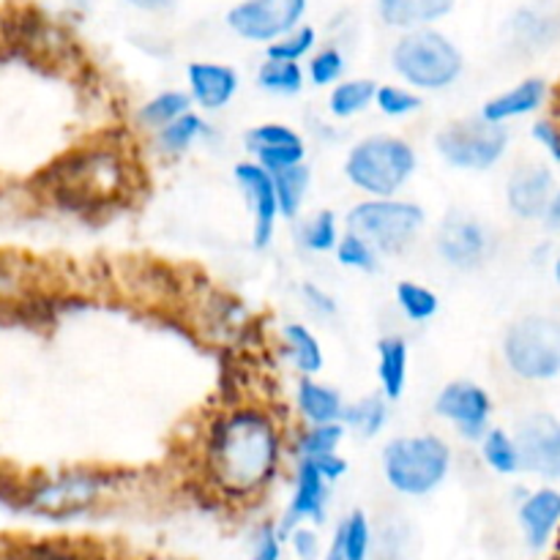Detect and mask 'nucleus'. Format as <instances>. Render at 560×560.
<instances>
[{"label":"nucleus","mask_w":560,"mask_h":560,"mask_svg":"<svg viewBox=\"0 0 560 560\" xmlns=\"http://www.w3.org/2000/svg\"><path fill=\"white\" fill-rule=\"evenodd\" d=\"M345 430H355L364 438H375L388 424V402L383 397H364L353 405H345L342 410Z\"/></svg>","instance_id":"obj_28"},{"label":"nucleus","mask_w":560,"mask_h":560,"mask_svg":"<svg viewBox=\"0 0 560 560\" xmlns=\"http://www.w3.org/2000/svg\"><path fill=\"white\" fill-rule=\"evenodd\" d=\"M410 350L402 337H386L377 345V381H381L383 399L397 402L408 386Z\"/></svg>","instance_id":"obj_22"},{"label":"nucleus","mask_w":560,"mask_h":560,"mask_svg":"<svg viewBox=\"0 0 560 560\" xmlns=\"http://www.w3.org/2000/svg\"><path fill=\"white\" fill-rule=\"evenodd\" d=\"M304 69L301 63H284V60H268L257 71V85L277 96H295L304 88Z\"/></svg>","instance_id":"obj_33"},{"label":"nucleus","mask_w":560,"mask_h":560,"mask_svg":"<svg viewBox=\"0 0 560 560\" xmlns=\"http://www.w3.org/2000/svg\"><path fill=\"white\" fill-rule=\"evenodd\" d=\"M514 443H517L520 463L525 474L539 479L560 481V419L545 410L528 413L514 427Z\"/></svg>","instance_id":"obj_11"},{"label":"nucleus","mask_w":560,"mask_h":560,"mask_svg":"<svg viewBox=\"0 0 560 560\" xmlns=\"http://www.w3.org/2000/svg\"><path fill=\"white\" fill-rule=\"evenodd\" d=\"M503 361L525 383L560 377V317L525 315L503 337Z\"/></svg>","instance_id":"obj_7"},{"label":"nucleus","mask_w":560,"mask_h":560,"mask_svg":"<svg viewBox=\"0 0 560 560\" xmlns=\"http://www.w3.org/2000/svg\"><path fill=\"white\" fill-rule=\"evenodd\" d=\"M301 299H304L306 310L315 312L317 317H334L337 315V301H334L331 293H326L323 288H317L315 282H306L301 288Z\"/></svg>","instance_id":"obj_46"},{"label":"nucleus","mask_w":560,"mask_h":560,"mask_svg":"<svg viewBox=\"0 0 560 560\" xmlns=\"http://www.w3.org/2000/svg\"><path fill=\"white\" fill-rule=\"evenodd\" d=\"M107 470L96 468H69L52 476L31 481L20 495V506L36 517L47 520H71L91 512L102 503V498L118 485Z\"/></svg>","instance_id":"obj_5"},{"label":"nucleus","mask_w":560,"mask_h":560,"mask_svg":"<svg viewBox=\"0 0 560 560\" xmlns=\"http://www.w3.org/2000/svg\"><path fill=\"white\" fill-rule=\"evenodd\" d=\"M372 539H375V534H372L366 514L350 512L334 530L326 560H370Z\"/></svg>","instance_id":"obj_23"},{"label":"nucleus","mask_w":560,"mask_h":560,"mask_svg":"<svg viewBox=\"0 0 560 560\" xmlns=\"http://www.w3.org/2000/svg\"><path fill=\"white\" fill-rule=\"evenodd\" d=\"M481 459L487 468L498 476H517L523 474V463H520L517 443H514L512 432L501 430V427H490L487 435L481 438Z\"/></svg>","instance_id":"obj_26"},{"label":"nucleus","mask_w":560,"mask_h":560,"mask_svg":"<svg viewBox=\"0 0 560 560\" xmlns=\"http://www.w3.org/2000/svg\"><path fill=\"white\" fill-rule=\"evenodd\" d=\"M233 173L241 191L246 195V202H249L252 208V222H255V228H252V241H255L257 249H266V246L271 244L279 219V202L271 173H266L257 162L235 164Z\"/></svg>","instance_id":"obj_15"},{"label":"nucleus","mask_w":560,"mask_h":560,"mask_svg":"<svg viewBox=\"0 0 560 560\" xmlns=\"http://www.w3.org/2000/svg\"><path fill=\"white\" fill-rule=\"evenodd\" d=\"M383 479L408 498L432 495L452 470V448L438 435L394 438L383 448Z\"/></svg>","instance_id":"obj_3"},{"label":"nucleus","mask_w":560,"mask_h":560,"mask_svg":"<svg viewBox=\"0 0 560 560\" xmlns=\"http://www.w3.org/2000/svg\"><path fill=\"white\" fill-rule=\"evenodd\" d=\"M492 235L479 219L454 213L438 230V255L457 271H474L490 257Z\"/></svg>","instance_id":"obj_13"},{"label":"nucleus","mask_w":560,"mask_h":560,"mask_svg":"<svg viewBox=\"0 0 560 560\" xmlns=\"http://www.w3.org/2000/svg\"><path fill=\"white\" fill-rule=\"evenodd\" d=\"M517 523L525 545L536 552L545 550L560 528V490L539 487V490L525 492L517 506Z\"/></svg>","instance_id":"obj_17"},{"label":"nucleus","mask_w":560,"mask_h":560,"mask_svg":"<svg viewBox=\"0 0 560 560\" xmlns=\"http://www.w3.org/2000/svg\"><path fill=\"white\" fill-rule=\"evenodd\" d=\"M282 427L257 405H238L208 424L202 438V476L222 501L252 503L282 468Z\"/></svg>","instance_id":"obj_1"},{"label":"nucleus","mask_w":560,"mask_h":560,"mask_svg":"<svg viewBox=\"0 0 560 560\" xmlns=\"http://www.w3.org/2000/svg\"><path fill=\"white\" fill-rule=\"evenodd\" d=\"M131 178L135 173L129 162L115 148L74 151L44 173L49 195L63 208L80 213H98L124 202L131 191Z\"/></svg>","instance_id":"obj_2"},{"label":"nucleus","mask_w":560,"mask_h":560,"mask_svg":"<svg viewBox=\"0 0 560 560\" xmlns=\"http://www.w3.org/2000/svg\"><path fill=\"white\" fill-rule=\"evenodd\" d=\"M558 191L556 173L547 164H520L506 180V206L523 222H539L550 211V202Z\"/></svg>","instance_id":"obj_14"},{"label":"nucleus","mask_w":560,"mask_h":560,"mask_svg":"<svg viewBox=\"0 0 560 560\" xmlns=\"http://www.w3.org/2000/svg\"><path fill=\"white\" fill-rule=\"evenodd\" d=\"M186 82H189V98L200 104L208 113L224 109L238 93V71L224 63H211V60H197L186 69Z\"/></svg>","instance_id":"obj_18"},{"label":"nucleus","mask_w":560,"mask_h":560,"mask_svg":"<svg viewBox=\"0 0 560 560\" xmlns=\"http://www.w3.org/2000/svg\"><path fill=\"white\" fill-rule=\"evenodd\" d=\"M392 66L410 91H446L463 74L465 58L452 38L432 27H421L397 38Z\"/></svg>","instance_id":"obj_6"},{"label":"nucleus","mask_w":560,"mask_h":560,"mask_svg":"<svg viewBox=\"0 0 560 560\" xmlns=\"http://www.w3.org/2000/svg\"><path fill=\"white\" fill-rule=\"evenodd\" d=\"M191 113V98L189 93L184 91H164L159 93V96L148 98L145 104L140 107V124L142 126H151L153 131L162 129V126L173 124L175 118H180V115Z\"/></svg>","instance_id":"obj_32"},{"label":"nucleus","mask_w":560,"mask_h":560,"mask_svg":"<svg viewBox=\"0 0 560 560\" xmlns=\"http://www.w3.org/2000/svg\"><path fill=\"white\" fill-rule=\"evenodd\" d=\"M282 342L288 355L293 359L295 370L304 377H315L317 372L323 370V364H326V355H323L317 337L310 328L301 326V323H288V326L282 328Z\"/></svg>","instance_id":"obj_25"},{"label":"nucleus","mask_w":560,"mask_h":560,"mask_svg":"<svg viewBox=\"0 0 560 560\" xmlns=\"http://www.w3.org/2000/svg\"><path fill=\"white\" fill-rule=\"evenodd\" d=\"M317 44L315 27L299 25L295 31L284 33L282 38H277L273 44H268L266 58L268 60H284V63H301L304 58H310L312 49Z\"/></svg>","instance_id":"obj_35"},{"label":"nucleus","mask_w":560,"mask_h":560,"mask_svg":"<svg viewBox=\"0 0 560 560\" xmlns=\"http://www.w3.org/2000/svg\"><path fill=\"white\" fill-rule=\"evenodd\" d=\"M348 233L359 235L375 252H399L424 230L427 213L416 202L397 197H370L345 217Z\"/></svg>","instance_id":"obj_8"},{"label":"nucleus","mask_w":560,"mask_h":560,"mask_svg":"<svg viewBox=\"0 0 560 560\" xmlns=\"http://www.w3.org/2000/svg\"><path fill=\"white\" fill-rule=\"evenodd\" d=\"M328 481L323 479L320 470L312 463L301 459L299 468H295V485H293V498H290L288 514H284L282 525H277L279 534L288 536L290 530L299 528L304 523L323 525L326 520V503H328Z\"/></svg>","instance_id":"obj_16"},{"label":"nucleus","mask_w":560,"mask_h":560,"mask_svg":"<svg viewBox=\"0 0 560 560\" xmlns=\"http://www.w3.org/2000/svg\"><path fill=\"white\" fill-rule=\"evenodd\" d=\"M435 413L452 427H457L465 441H481L490 430L492 397L479 383H446L435 399Z\"/></svg>","instance_id":"obj_12"},{"label":"nucleus","mask_w":560,"mask_h":560,"mask_svg":"<svg viewBox=\"0 0 560 560\" xmlns=\"http://www.w3.org/2000/svg\"><path fill=\"white\" fill-rule=\"evenodd\" d=\"M345 74V55L337 47H326L320 52H315L306 66V77L312 80V85H334V82H342Z\"/></svg>","instance_id":"obj_40"},{"label":"nucleus","mask_w":560,"mask_h":560,"mask_svg":"<svg viewBox=\"0 0 560 560\" xmlns=\"http://www.w3.org/2000/svg\"><path fill=\"white\" fill-rule=\"evenodd\" d=\"M301 241L310 252H334L339 241V228L337 217L331 211H320L304 224L301 230Z\"/></svg>","instance_id":"obj_36"},{"label":"nucleus","mask_w":560,"mask_h":560,"mask_svg":"<svg viewBox=\"0 0 560 560\" xmlns=\"http://www.w3.org/2000/svg\"><path fill=\"white\" fill-rule=\"evenodd\" d=\"M284 539L290 541V547H293V556L299 560H317L320 558V536H317L315 528H310V525H299V528L290 530Z\"/></svg>","instance_id":"obj_44"},{"label":"nucleus","mask_w":560,"mask_h":560,"mask_svg":"<svg viewBox=\"0 0 560 560\" xmlns=\"http://www.w3.org/2000/svg\"><path fill=\"white\" fill-rule=\"evenodd\" d=\"M530 137L539 142L541 151H545L552 162L560 164V120L556 118L536 120L534 129H530Z\"/></svg>","instance_id":"obj_45"},{"label":"nucleus","mask_w":560,"mask_h":560,"mask_svg":"<svg viewBox=\"0 0 560 560\" xmlns=\"http://www.w3.org/2000/svg\"><path fill=\"white\" fill-rule=\"evenodd\" d=\"M457 0H377V14L386 25L399 31H421L454 9Z\"/></svg>","instance_id":"obj_20"},{"label":"nucleus","mask_w":560,"mask_h":560,"mask_svg":"<svg viewBox=\"0 0 560 560\" xmlns=\"http://www.w3.org/2000/svg\"><path fill=\"white\" fill-rule=\"evenodd\" d=\"M295 408H299V416L310 427L339 424L345 402L337 388L326 386V383L315 381V377H301L299 388H295Z\"/></svg>","instance_id":"obj_21"},{"label":"nucleus","mask_w":560,"mask_h":560,"mask_svg":"<svg viewBox=\"0 0 560 560\" xmlns=\"http://www.w3.org/2000/svg\"><path fill=\"white\" fill-rule=\"evenodd\" d=\"M273 189H277V202H279V213L284 219H293L295 213L301 211L304 206V197L310 191V170L306 164H299V167L282 170V173H273Z\"/></svg>","instance_id":"obj_30"},{"label":"nucleus","mask_w":560,"mask_h":560,"mask_svg":"<svg viewBox=\"0 0 560 560\" xmlns=\"http://www.w3.org/2000/svg\"><path fill=\"white\" fill-rule=\"evenodd\" d=\"M208 135V124L197 113H186L175 118L173 124L162 126L153 135V142L162 153H184L186 148L195 145L200 137Z\"/></svg>","instance_id":"obj_29"},{"label":"nucleus","mask_w":560,"mask_h":560,"mask_svg":"<svg viewBox=\"0 0 560 560\" xmlns=\"http://www.w3.org/2000/svg\"><path fill=\"white\" fill-rule=\"evenodd\" d=\"M310 0H241L228 11V27L244 42L273 44L295 31Z\"/></svg>","instance_id":"obj_10"},{"label":"nucleus","mask_w":560,"mask_h":560,"mask_svg":"<svg viewBox=\"0 0 560 560\" xmlns=\"http://www.w3.org/2000/svg\"><path fill=\"white\" fill-rule=\"evenodd\" d=\"M71 5H77V9H88L91 5V0H69Z\"/></svg>","instance_id":"obj_50"},{"label":"nucleus","mask_w":560,"mask_h":560,"mask_svg":"<svg viewBox=\"0 0 560 560\" xmlns=\"http://www.w3.org/2000/svg\"><path fill=\"white\" fill-rule=\"evenodd\" d=\"M348 430L345 424H315V427H306L299 438H295V454H299V463L301 459H320L328 457V454H337L339 443L345 441Z\"/></svg>","instance_id":"obj_31"},{"label":"nucleus","mask_w":560,"mask_h":560,"mask_svg":"<svg viewBox=\"0 0 560 560\" xmlns=\"http://www.w3.org/2000/svg\"><path fill=\"white\" fill-rule=\"evenodd\" d=\"M552 273H556V279H558V284H560V255L556 257V266H552Z\"/></svg>","instance_id":"obj_51"},{"label":"nucleus","mask_w":560,"mask_h":560,"mask_svg":"<svg viewBox=\"0 0 560 560\" xmlns=\"http://www.w3.org/2000/svg\"><path fill=\"white\" fill-rule=\"evenodd\" d=\"M547 96H550L547 82L539 80V77H528V80L517 82L514 88H509V91L498 93L490 102H485L479 118L487 120V124L506 126L509 120L528 118V115L539 113L545 107Z\"/></svg>","instance_id":"obj_19"},{"label":"nucleus","mask_w":560,"mask_h":560,"mask_svg":"<svg viewBox=\"0 0 560 560\" xmlns=\"http://www.w3.org/2000/svg\"><path fill=\"white\" fill-rule=\"evenodd\" d=\"M375 104L388 118H402V115L416 113L421 107V96L402 85H377Z\"/></svg>","instance_id":"obj_39"},{"label":"nucleus","mask_w":560,"mask_h":560,"mask_svg":"<svg viewBox=\"0 0 560 560\" xmlns=\"http://www.w3.org/2000/svg\"><path fill=\"white\" fill-rule=\"evenodd\" d=\"M22 560H93V556L82 547L69 545V541H44V545L25 550Z\"/></svg>","instance_id":"obj_42"},{"label":"nucleus","mask_w":560,"mask_h":560,"mask_svg":"<svg viewBox=\"0 0 560 560\" xmlns=\"http://www.w3.org/2000/svg\"><path fill=\"white\" fill-rule=\"evenodd\" d=\"M377 82L372 80H342L334 85L331 96H328V113L334 118H353V115L364 113L370 104H375Z\"/></svg>","instance_id":"obj_27"},{"label":"nucleus","mask_w":560,"mask_h":560,"mask_svg":"<svg viewBox=\"0 0 560 560\" xmlns=\"http://www.w3.org/2000/svg\"><path fill=\"white\" fill-rule=\"evenodd\" d=\"M419 167L416 148L394 135H372L355 142L345 159V178L372 197H394Z\"/></svg>","instance_id":"obj_4"},{"label":"nucleus","mask_w":560,"mask_h":560,"mask_svg":"<svg viewBox=\"0 0 560 560\" xmlns=\"http://www.w3.org/2000/svg\"><path fill=\"white\" fill-rule=\"evenodd\" d=\"M257 164H260L266 173H282V170L299 167L304 164L306 148L304 145H290V148H266V151H255Z\"/></svg>","instance_id":"obj_41"},{"label":"nucleus","mask_w":560,"mask_h":560,"mask_svg":"<svg viewBox=\"0 0 560 560\" xmlns=\"http://www.w3.org/2000/svg\"><path fill=\"white\" fill-rule=\"evenodd\" d=\"M334 255H337L339 266L353 268V271H375L377 268V252L353 233L339 235Z\"/></svg>","instance_id":"obj_37"},{"label":"nucleus","mask_w":560,"mask_h":560,"mask_svg":"<svg viewBox=\"0 0 560 560\" xmlns=\"http://www.w3.org/2000/svg\"><path fill=\"white\" fill-rule=\"evenodd\" d=\"M290 145H304L301 135L295 129H290L288 124H260L255 129H249L246 135V148L252 153L266 151V148H290Z\"/></svg>","instance_id":"obj_38"},{"label":"nucleus","mask_w":560,"mask_h":560,"mask_svg":"<svg viewBox=\"0 0 560 560\" xmlns=\"http://www.w3.org/2000/svg\"><path fill=\"white\" fill-rule=\"evenodd\" d=\"M509 142H512V135L506 126L487 124L481 118L448 124L435 137V148L443 162L448 167L468 170V173H485L495 167L506 156Z\"/></svg>","instance_id":"obj_9"},{"label":"nucleus","mask_w":560,"mask_h":560,"mask_svg":"<svg viewBox=\"0 0 560 560\" xmlns=\"http://www.w3.org/2000/svg\"><path fill=\"white\" fill-rule=\"evenodd\" d=\"M129 3L135 5V9H140V11H151V14H159V11L173 9L178 0H129Z\"/></svg>","instance_id":"obj_48"},{"label":"nucleus","mask_w":560,"mask_h":560,"mask_svg":"<svg viewBox=\"0 0 560 560\" xmlns=\"http://www.w3.org/2000/svg\"><path fill=\"white\" fill-rule=\"evenodd\" d=\"M284 552V536L279 534L277 525H262L255 534V545H252L249 560H282Z\"/></svg>","instance_id":"obj_43"},{"label":"nucleus","mask_w":560,"mask_h":560,"mask_svg":"<svg viewBox=\"0 0 560 560\" xmlns=\"http://www.w3.org/2000/svg\"><path fill=\"white\" fill-rule=\"evenodd\" d=\"M509 31H512L517 47L528 49V52H539V49H547L550 44L558 42L560 20L556 14H547V11L539 9H520L512 16Z\"/></svg>","instance_id":"obj_24"},{"label":"nucleus","mask_w":560,"mask_h":560,"mask_svg":"<svg viewBox=\"0 0 560 560\" xmlns=\"http://www.w3.org/2000/svg\"><path fill=\"white\" fill-rule=\"evenodd\" d=\"M397 304L402 315L413 323H427L441 310V299L430 288L419 282H399L397 284Z\"/></svg>","instance_id":"obj_34"},{"label":"nucleus","mask_w":560,"mask_h":560,"mask_svg":"<svg viewBox=\"0 0 560 560\" xmlns=\"http://www.w3.org/2000/svg\"><path fill=\"white\" fill-rule=\"evenodd\" d=\"M545 222L550 224L552 230H560V186H558L556 197H552V202H550V211H547Z\"/></svg>","instance_id":"obj_49"},{"label":"nucleus","mask_w":560,"mask_h":560,"mask_svg":"<svg viewBox=\"0 0 560 560\" xmlns=\"http://www.w3.org/2000/svg\"><path fill=\"white\" fill-rule=\"evenodd\" d=\"M306 463H310V459H306ZM312 465L320 470V476L328 481V485H334V481H339L345 474H348V463H345L339 454H328V457L312 459Z\"/></svg>","instance_id":"obj_47"}]
</instances>
